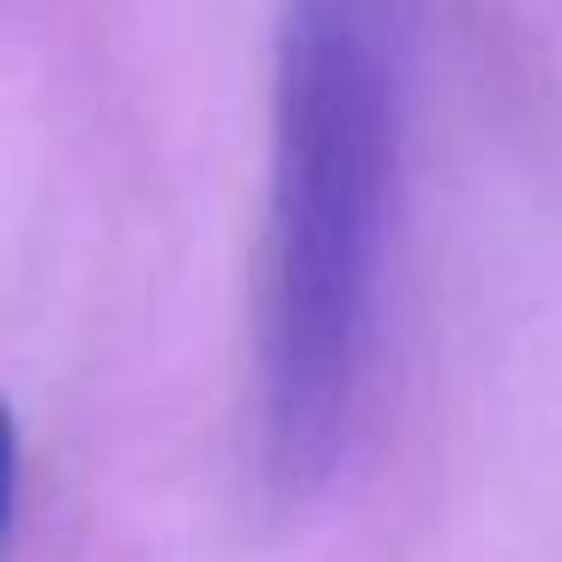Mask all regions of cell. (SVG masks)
<instances>
[{
  "label": "cell",
  "mask_w": 562,
  "mask_h": 562,
  "mask_svg": "<svg viewBox=\"0 0 562 562\" xmlns=\"http://www.w3.org/2000/svg\"><path fill=\"white\" fill-rule=\"evenodd\" d=\"M424 0H279L255 279V448L279 502L339 472L369 400Z\"/></svg>",
  "instance_id": "obj_1"
}]
</instances>
